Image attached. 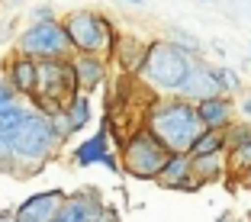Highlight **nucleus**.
I'll use <instances>...</instances> for the list:
<instances>
[{"label": "nucleus", "instance_id": "obj_19", "mask_svg": "<svg viewBox=\"0 0 251 222\" xmlns=\"http://www.w3.org/2000/svg\"><path fill=\"white\" fill-rule=\"evenodd\" d=\"M213 151H226V139H222V132H216V129H203L187 155L200 158V155H213Z\"/></svg>", "mask_w": 251, "mask_h": 222}, {"label": "nucleus", "instance_id": "obj_2", "mask_svg": "<svg viewBox=\"0 0 251 222\" xmlns=\"http://www.w3.org/2000/svg\"><path fill=\"white\" fill-rule=\"evenodd\" d=\"M58 148H61V139L55 135L49 116L29 110V116L13 129V174H20V164H29L26 177L42 171V164L49 158L58 155Z\"/></svg>", "mask_w": 251, "mask_h": 222}, {"label": "nucleus", "instance_id": "obj_29", "mask_svg": "<svg viewBox=\"0 0 251 222\" xmlns=\"http://www.w3.org/2000/svg\"><path fill=\"white\" fill-rule=\"evenodd\" d=\"M0 222H16V216H13V209H3V213H0Z\"/></svg>", "mask_w": 251, "mask_h": 222}, {"label": "nucleus", "instance_id": "obj_24", "mask_svg": "<svg viewBox=\"0 0 251 222\" xmlns=\"http://www.w3.org/2000/svg\"><path fill=\"white\" fill-rule=\"evenodd\" d=\"M16 100H20V97L13 94V87H10V81L3 77V71H0V110H3V106H10V103H16Z\"/></svg>", "mask_w": 251, "mask_h": 222}, {"label": "nucleus", "instance_id": "obj_5", "mask_svg": "<svg viewBox=\"0 0 251 222\" xmlns=\"http://www.w3.org/2000/svg\"><path fill=\"white\" fill-rule=\"evenodd\" d=\"M77 94V81H74L71 61H36V94L29 97L32 110L42 113V116H52V113L65 110V103Z\"/></svg>", "mask_w": 251, "mask_h": 222}, {"label": "nucleus", "instance_id": "obj_20", "mask_svg": "<svg viewBox=\"0 0 251 222\" xmlns=\"http://www.w3.org/2000/svg\"><path fill=\"white\" fill-rule=\"evenodd\" d=\"M222 139H226V151H235V148L248 145V142H251V123L235 119L229 129H222Z\"/></svg>", "mask_w": 251, "mask_h": 222}, {"label": "nucleus", "instance_id": "obj_11", "mask_svg": "<svg viewBox=\"0 0 251 222\" xmlns=\"http://www.w3.org/2000/svg\"><path fill=\"white\" fill-rule=\"evenodd\" d=\"M61 200H65V190H42V193H32L20 206L13 209L16 222H52L55 213H58Z\"/></svg>", "mask_w": 251, "mask_h": 222}, {"label": "nucleus", "instance_id": "obj_28", "mask_svg": "<svg viewBox=\"0 0 251 222\" xmlns=\"http://www.w3.org/2000/svg\"><path fill=\"white\" fill-rule=\"evenodd\" d=\"M216 222H242V219H238L235 213H222V216H219V219H216Z\"/></svg>", "mask_w": 251, "mask_h": 222}, {"label": "nucleus", "instance_id": "obj_15", "mask_svg": "<svg viewBox=\"0 0 251 222\" xmlns=\"http://www.w3.org/2000/svg\"><path fill=\"white\" fill-rule=\"evenodd\" d=\"M3 77L10 81V87H13V94L20 100H29L36 94V61L26 58V55H13L7 71H3Z\"/></svg>", "mask_w": 251, "mask_h": 222}, {"label": "nucleus", "instance_id": "obj_10", "mask_svg": "<svg viewBox=\"0 0 251 222\" xmlns=\"http://www.w3.org/2000/svg\"><path fill=\"white\" fill-rule=\"evenodd\" d=\"M71 161L77 164V168H90V164H103L106 171H119V161H116V155L110 151V119H103V126H100V132H97V135L84 139L81 145L74 148Z\"/></svg>", "mask_w": 251, "mask_h": 222}, {"label": "nucleus", "instance_id": "obj_4", "mask_svg": "<svg viewBox=\"0 0 251 222\" xmlns=\"http://www.w3.org/2000/svg\"><path fill=\"white\" fill-rule=\"evenodd\" d=\"M61 23V29L68 36L74 55H100V58H110L113 45H116V29L103 13L97 10H71Z\"/></svg>", "mask_w": 251, "mask_h": 222}, {"label": "nucleus", "instance_id": "obj_22", "mask_svg": "<svg viewBox=\"0 0 251 222\" xmlns=\"http://www.w3.org/2000/svg\"><path fill=\"white\" fill-rule=\"evenodd\" d=\"M251 168V142L242 148H235V151H229V171H235V174H242V171Z\"/></svg>", "mask_w": 251, "mask_h": 222}, {"label": "nucleus", "instance_id": "obj_16", "mask_svg": "<svg viewBox=\"0 0 251 222\" xmlns=\"http://www.w3.org/2000/svg\"><path fill=\"white\" fill-rule=\"evenodd\" d=\"M190 174H193V180H197V187L222 180L229 174V151H213V155L190 158Z\"/></svg>", "mask_w": 251, "mask_h": 222}, {"label": "nucleus", "instance_id": "obj_1", "mask_svg": "<svg viewBox=\"0 0 251 222\" xmlns=\"http://www.w3.org/2000/svg\"><path fill=\"white\" fill-rule=\"evenodd\" d=\"M145 129L168 155H187L197 135L203 132L197 106L180 97H158L145 110Z\"/></svg>", "mask_w": 251, "mask_h": 222}, {"label": "nucleus", "instance_id": "obj_3", "mask_svg": "<svg viewBox=\"0 0 251 222\" xmlns=\"http://www.w3.org/2000/svg\"><path fill=\"white\" fill-rule=\"evenodd\" d=\"M190 65H193V55L177 49L171 39H155L145 49V58L139 65V77L145 84H151L161 97H174L177 87L184 84Z\"/></svg>", "mask_w": 251, "mask_h": 222}, {"label": "nucleus", "instance_id": "obj_12", "mask_svg": "<svg viewBox=\"0 0 251 222\" xmlns=\"http://www.w3.org/2000/svg\"><path fill=\"white\" fill-rule=\"evenodd\" d=\"M193 106H197V116H200V126H203V129H216V132H222V129H229L232 123L238 119L235 100H232L229 94L200 100V103H193Z\"/></svg>", "mask_w": 251, "mask_h": 222}, {"label": "nucleus", "instance_id": "obj_30", "mask_svg": "<svg viewBox=\"0 0 251 222\" xmlns=\"http://www.w3.org/2000/svg\"><path fill=\"white\" fill-rule=\"evenodd\" d=\"M7 3H10V7H20V3H23V0H7Z\"/></svg>", "mask_w": 251, "mask_h": 222}, {"label": "nucleus", "instance_id": "obj_9", "mask_svg": "<svg viewBox=\"0 0 251 222\" xmlns=\"http://www.w3.org/2000/svg\"><path fill=\"white\" fill-rule=\"evenodd\" d=\"M103 197L97 187H84L77 193H65L58 213H55L52 222H97L100 213H103Z\"/></svg>", "mask_w": 251, "mask_h": 222}, {"label": "nucleus", "instance_id": "obj_25", "mask_svg": "<svg viewBox=\"0 0 251 222\" xmlns=\"http://www.w3.org/2000/svg\"><path fill=\"white\" fill-rule=\"evenodd\" d=\"M49 20H58V16H55V10L49 7V3H42V7L32 10V23H49Z\"/></svg>", "mask_w": 251, "mask_h": 222}, {"label": "nucleus", "instance_id": "obj_18", "mask_svg": "<svg viewBox=\"0 0 251 222\" xmlns=\"http://www.w3.org/2000/svg\"><path fill=\"white\" fill-rule=\"evenodd\" d=\"M90 116H94V110H90V97H87V94H74L71 100L65 103V119H68V129H71V135L81 132V129L90 123Z\"/></svg>", "mask_w": 251, "mask_h": 222}, {"label": "nucleus", "instance_id": "obj_13", "mask_svg": "<svg viewBox=\"0 0 251 222\" xmlns=\"http://www.w3.org/2000/svg\"><path fill=\"white\" fill-rule=\"evenodd\" d=\"M71 71H74V81H77V94H94L97 87L106 84V61L110 58H100V55H71Z\"/></svg>", "mask_w": 251, "mask_h": 222}, {"label": "nucleus", "instance_id": "obj_27", "mask_svg": "<svg viewBox=\"0 0 251 222\" xmlns=\"http://www.w3.org/2000/svg\"><path fill=\"white\" fill-rule=\"evenodd\" d=\"M238 180H242V184L251 190V168H248V171H242V174H238Z\"/></svg>", "mask_w": 251, "mask_h": 222}, {"label": "nucleus", "instance_id": "obj_23", "mask_svg": "<svg viewBox=\"0 0 251 222\" xmlns=\"http://www.w3.org/2000/svg\"><path fill=\"white\" fill-rule=\"evenodd\" d=\"M219 81H222V94H229V97L242 87V77H238L232 68H222V65H219Z\"/></svg>", "mask_w": 251, "mask_h": 222}, {"label": "nucleus", "instance_id": "obj_26", "mask_svg": "<svg viewBox=\"0 0 251 222\" xmlns=\"http://www.w3.org/2000/svg\"><path fill=\"white\" fill-rule=\"evenodd\" d=\"M235 110L242 113V119H245V123H251V97H245V100L235 106Z\"/></svg>", "mask_w": 251, "mask_h": 222}, {"label": "nucleus", "instance_id": "obj_21", "mask_svg": "<svg viewBox=\"0 0 251 222\" xmlns=\"http://www.w3.org/2000/svg\"><path fill=\"white\" fill-rule=\"evenodd\" d=\"M26 116H29V106L23 103V100H16V103L3 106V110H0V132H3V129H16Z\"/></svg>", "mask_w": 251, "mask_h": 222}, {"label": "nucleus", "instance_id": "obj_17", "mask_svg": "<svg viewBox=\"0 0 251 222\" xmlns=\"http://www.w3.org/2000/svg\"><path fill=\"white\" fill-rule=\"evenodd\" d=\"M145 49L148 45L142 42V39H135V36H116V45H113L110 58H116L126 71H139L142 58H145Z\"/></svg>", "mask_w": 251, "mask_h": 222}, {"label": "nucleus", "instance_id": "obj_6", "mask_svg": "<svg viewBox=\"0 0 251 222\" xmlns=\"http://www.w3.org/2000/svg\"><path fill=\"white\" fill-rule=\"evenodd\" d=\"M168 164V151L151 139L145 126H139L129 139L123 142V155H119V168L135 180H155L161 168Z\"/></svg>", "mask_w": 251, "mask_h": 222}, {"label": "nucleus", "instance_id": "obj_7", "mask_svg": "<svg viewBox=\"0 0 251 222\" xmlns=\"http://www.w3.org/2000/svg\"><path fill=\"white\" fill-rule=\"evenodd\" d=\"M16 55H26L32 61H61L71 58V45H68V36L61 29L58 20L49 23H29L26 29L16 36Z\"/></svg>", "mask_w": 251, "mask_h": 222}, {"label": "nucleus", "instance_id": "obj_8", "mask_svg": "<svg viewBox=\"0 0 251 222\" xmlns=\"http://www.w3.org/2000/svg\"><path fill=\"white\" fill-rule=\"evenodd\" d=\"M222 94V81H219V65H206V61L193 58L190 71H187L184 84L177 87L180 100L187 103H200V100H209V97H219Z\"/></svg>", "mask_w": 251, "mask_h": 222}, {"label": "nucleus", "instance_id": "obj_31", "mask_svg": "<svg viewBox=\"0 0 251 222\" xmlns=\"http://www.w3.org/2000/svg\"><path fill=\"white\" fill-rule=\"evenodd\" d=\"M129 3H135V7H142V0H129Z\"/></svg>", "mask_w": 251, "mask_h": 222}, {"label": "nucleus", "instance_id": "obj_14", "mask_svg": "<svg viewBox=\"0 0 251 222\" xmlns=\"http://www.w3.org/2000/svg\"><path fill=\"white\" fill-rule=\"evenodd\" d=\"M155 184L164 187V190H184V193L200 190L193 174H190V155H168V164L161 168Z\"/></svg>", "mask_w": 251, "mask_h": 222}]
</instances>
